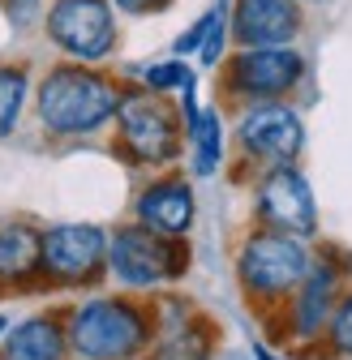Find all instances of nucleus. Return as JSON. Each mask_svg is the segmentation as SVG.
<instances>
[{"label":"nucleus","instance_id":"nucleus-8","mask_svg":"<svg viewBox=\"0 0 352 360\" xmlns=\"http://www.w3.org/2000/svg\"><path fill=\"white\" fill-rule=\"evenodd\" d=\"M108 232L99 223H56L43 232V262L39 275L61 288L95 283L99 270L108 266Z\"/></svg>","mask_w":352,"mask_h":360},{"label":"nucleus","instance_id":"nucleus-20","mask_svg":"<svg viewBox=\"0 0 352 360\" xmlns=\"http://www.w3.org/2000/svg\"><path fill=\"white\" fill-rule=\"evenodd\" d=\"M228 34H232V26H228V9L215 18V26H210V34L202 39V48H198V65L202 69H219L224 65V48H228Z\"/></svg>","mask_w":352,"mask_h":360},{"label":"nucleus","instance_id":"nucleus-5","mask_svg":"<svg viewBox=\"0 0 352 360\" xmlns=\"http://www.w3.org/2000/svg\"><path fill=\"white\" fill-rule=\"evenodd\" d=\"M189 266V249L181 245V236H163L151 232L146 223H129L116 228L108 240V270L116 275V283L125 288H159L181 279Z\"/></svg>","mask_w":352,"mask_h":360},{"label":"nucleus","instance_id":"nucleus-21","mask_svg":"<svg viewBox=\"0 0 352 360\" xmlns=\"http://www.w3.org/2000/svg\"><path fill=\"white\" fill-rule=\"evenodd\" d=\"M219 13H224V0H219L215 9H206V13H202V18H198V22H194L185 34H181V39L172 43V52H176V56H194V52L202 48V39L210 34V26H215V18H219Z\"/></svg>","mask_w":352,"mask_h":360},{"label":"nucleus","instance_id":"nucleus-16","mask_svg":"<svg viewBox=\"0 0 352 360\" xmlns=\"http://www.w3.org/2000/svg\"><path fill=\"white\" fill-rule=\"evenodd\" d=\"M185 138L194 146V176H215L224 163V120L215 108H202L198 120L185 129Z\"/></svg>","mask_w":352,"mask_h":360},{"label":"nucleus","instance_id":"nucleus-23","mask_svg":"<svg viewBox=\"0 0 352 360\" xmlns=\"http://www.w3.org/2000/svg\"><path fill=\"white\" fill-rule=\"evenodd\" d=\"M0 9H5L9 13V22L13 26H34V22H43V9H48V5H43V0H0Z\"/></svg>","mask_w":352,"mask_h":360},{"label":"nucleus","instance_id":"nucleus-10","mask_svg":"<svg viewBox=\"0 0 352 360\" xmlns=\"http://www.w3.org/2000/svg\"><path fill=\"white\" fill-rule=\"evenodd\" d=\"M258 219L267 223L271 232H288V236H301V240L314 236L318 206H314V193H310V180L288 163L271 167L258 185Z\"/></svg>","mask_w":352,"mask_h":360},{"label":"nucleus","instance_id":"nucleus-18","mask_svg":"<svg viewBox=\"0 0 352 360\" xmlns=\"http://www.w3.org/2000/svg\"><path fill=\"white\" fill-rule=\"evenodd\" d=\"M26 99H30V73H26V65L0 60V138H9V133L18 129Z\"/></svg>","mask_w":352,"mask_h":360},{"label":"nucleus","instance_id":"nucleus-15","mask_svg":"<svg viewBox=\"0 0 352 360\" xmlns=\"http://www.w3.org/2000/svg\"><path fill=\"white\" fill-rule=\"evenodd\" d=\"M331 292H335V270L314 266L310 275H305V283L296 288V309H292L301 335H314V330L331 326Z\"/></svg>","mask_w":352,"mask_h":360},{"label":"nucleus","instance_id":"nucleus-11","mask_svg":"<svg viewBox=\"0 0 352 360\" xmlns=\"http://www.w3.org/2000/svg\"><path fill=\"white\" fill-rule=\"evenodd\" d=\"M228 26H232V39L241 48L296 43V34H301V0H232Z\"/></svg>","mask_w":352,"mask_h":360},{"label":"nucleus","instance_id":"nucleus-26","mask_svg":"<svg viewBox=\"0 0 352 360\" xmlns=\"http://www.w3.org/2000/svg\"><path fill=\"white\" fill-rule=\"evenodd\" d=\"M5 326H9V322H5V318H0V335H5Z\"/></svg>","mask_w":352,"mask_h":360},{"label":"nucleus","instance_id":"nucleus-14","mask_svg":"<svg viewBox=\"0 0 352 360\" xmlns=\"http://www.w3.org/2000/svg\"><path fill=\"white\" fill-rule=\"evenodd\" d=\"M39 262H43V232L30 223H5L0 228V283L34 279Z\"/></svg>","mask_w":352,"mask_h":360},{"label":"nucleus","instance_id":"nucleus-1","mask_svg":"<svg viewBox=\"0 0 352 360\" xmlns=\"http://www.w3.org/2000/svg\"><path fill=\"white\" fill-rule=\"evenodd\" d=\"M120 99H125V86L99 65H82V60L52 65L34 86L39 124L52 138H91V133L116 120Z\"/></svg>","mask_w":352,"mask_h":360},{"label":"nucleus","instance_id":"nucleus-13","mask_svg":"<svg viewBox=\"0 0 352 360\" xmlns=\"http://www.w3.org/2000/svg\"><path fill=\"white\" fill-rule=\"evenodd\" d=\"M69 347V335L56 318H26L0 343V360H61Z\"/></svg>","mask_w":352,"mask_h":360},{"label":"nucleus","instance_id":"nucleus-25","mask_svg":"<svg viewBox=\"0 0 352 360\" xmlns=\"http://www.w3.org/2000/svg\"><path fill=\"white\" fill-rule=\"evenodd\" d=\"M253 360H279V356H275V352H267V347L258 343V347H253Z\"/></svg>","mask_w":352,"mask_h":360},{"label":"nucleus","instance_id":"nucleus-6","mask_svg":"<svg viewBox=\"0 0 352 360\" xmlns=\"http://www.w3.org/2000/svg\"><path fill=\"white\" fill-rule=\"evenodd\" d=\"M43 34H48L56 43V52H65L69 60L103 65L120 43L116 5L112 0H52V5L43 9Z\"/></svg>","mask_w":352,"mask_h":360},{"label":"nucleus","instance_id":"nucleus-24","mask_svg":"<svg viewBox=\"0 0 352 360\" xmlns=\"http://www.w3.org/2000/svg\"><path fill=\"white\" fill-rule=\"evenodd\" d=\"M116 5V13H125V18H151V13H163L172 0H112Z\"/></svg>","mask_w":352,"mask_h":360},{"label":"nucleus","instance_id":"nucleus-7","mask_svg":"<svg viewBox=\"0 0 352 360\" xmlns=\"http://www.w3.org/2000/svg\"><path fill=\"white\" fill-rule=\"evenodd\" d=\"M305 77V52L296 43H267V48H241L224 60V95L245 103L284 99Z\"/></svg>","mask_w":352,"mask_h":360},{"label":"nucleus","instance_id":"nucleus-9","mask_svg":"<svg viewBox=\"0 0 352 360\" xmlns=\"http://www.w3.org/2000/svg\"><path fill=\"white\" fill-rule=\"evenodd\" d=\"M237 142L249 159L258 163H292L305 146V120L296 108H288L284 99H267V103H249L237 120Z\"/></svg>","mask_w":352,"mask_h":360},{"label":"nucleus","instance_id":"nucleus-19","mask_svg":"<svg viewBox=\"0 0 352 360\" xmlns=\"http://www.w3.org/2000/svg\"><path fill=\"white\" fill-rule=\"evenodd\" d=\"M142 86L159 90V95H168V90H185L194 86V69L185 65V56H168V60H155L142 69Z\"/></svg>","mask_w":352,"mask_h":360},{"label":"nucleus","instance_id":"nucleus-17","mask_svg":"<svg viewBox=\"0 0 352 360\" xmlns=\"http://www.w3.org/2000/svg\"><path fill=\"white\" fill-rule=\"evenodd\" d=\"M210 343H215L210 322L189 318V322L168 326V335H163V343L151 352V360H210Z\"/></svg>","mask_w":352,"mask_h":360},{"label":"nucleus","instance_id":"nucleus-27","mask_svg":"<svg viewBox=\"0 0 352 360\" xmlns=\"http://www.w3.org/2000/svg\"><path fill=\"white\" fill-rule=\"evenodd\" d=\"M301 5H305V0H301ZM314 5H318V0H314Z\"/></svg>","mask_w":352,"mask_h":360},{"label":"nucleus","instance_id":"nucleus-3","mask_svg":"<svg viewBox=\"0 0 352 360\" xmlns=\"http://www.w3.org/2000/svg\"><path fill=\"white\" fill-rule=\"evenodd\" d=\"M120 150L134 163H172L185 146V116L151 86H125L116 112Z\"/></svg>","mask_w":352,"mask_h":360},{"label":"nucleus","instance_id":"nucleus-22","mask_svg":"<svg viewBox=\"0 0 352 360\" xmlns=\"http://www.w3.org/2000/svg\"><path fill=\"white\" fill-rule=\"evenodd\" d=\"M331 343H335V352L352 356V296L335 309V318H331Z\"/></svg>","mask_w":352,"mask_h":360},{"label":"nucleus","instance_id":"nucleus-12","mask_svg":"<svg viewBox=\"0 0 352 360\" xmlns=\"http://www.w3.org/2000/svg\"><path fill=\"white\" fill-rule=\"evenodd\" d=\"M134 214L138 223H146L151 232H163V236H185L194 228V189L185 185V180H155V185H146L134 202Z\"/></svg>","mask_w":352,"mask_h":360},{"label":"nucleus","instance_id":"nucleus-2","mask_svg":"<svg viewBox=\"0 0 352 360\" xmlns=\"http://www.w3.org/2000/svg\"><path fill=\"white\" fill-rule=\"evenodd\" d=\"M65 335L82 360H134L151 343V313L125 296H95L69 309Z\"/></svg>","mask_w":352,"mask_h":360},{"label":"nucleus","instance_id":"nucleus-4","mask_svg":"<svg viewBox=\"0 0 352 360\" xmlns=\"http://www.w3.org/2000/svg\"><path fill=\"white\" fill-rule=\"evenodd\" d=\"M314 270V257L301 236L288 232H253L237 253V279L253 300H284L292 296L305 275Z\"/></svg>","mask_w":352,"mask_h":360}]
</instances>
